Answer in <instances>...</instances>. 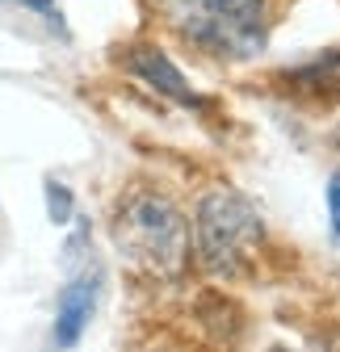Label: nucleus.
Instances as JSON below:
<instances>
[{
  "mask_svg": "<svg viewBox=\"0 0 340 352\" xmlns=\"http://www.w3.org/2000/svg\"><path fill=\"white\" fill-rule=\"evenodd\" d=\"M114 243L151 277H181L189 260V223L160 193H126L114 210Z\"/></svg>",
  "mask_w": 340,
  "mask_h": 352,
  "instance_id": "nucleus-1",
  "label": "nucleus"
},
{
  "mask_svg": "<svg viewBox=\"0 0 340 352\" xmlns=\"http://www.w3.org/2000/svg\"><path fill=\"white\" fill-rule=\"evenodd\" d=\"M164 9L198 51L219 59H257L269 42L265 0H164Z\"/></svg>",
  "mask_w": 340,
  "mask_h": 352,
  "instance_id": "nucleus-2",
  "label": "nucleus"
},
{
  "mask_svg": "<svg viewBox=\"0 0 340 352\" xmlns=\"http://www.w3.org/2000/svg\"><path fill=\"white\" fill-rule=\"evenodd\" d=\"M261 239V218L252 210V201L235 189H215L206 193L193 210V248L206 273L231 277L240 273L252 248Z\"/></svg>",
  "mask_w": 340,
  "mask_h": 352,
  "instance_id": "nucleus-3",
  "label": "nucleus"
},
{
  "mask_svg": "<svg viewBox=\"0 0 340 352\" xmlns=\"http://www.w3.org/2000/svg\"><path fill=\"white\" fill-rule=\"evenodd\" d=\"M97 298H101V273H76L63 289H59V306H55V327H51V348L67 352L80 344L89 319L97 315Z\"/></svg>",
  "mask_w": 340,
  "mask_h": 352,
  "instance_id": "nucleus-4",
  "label": "nucleus"
},
{
  "mask_svg": "<svg viewBox=\"0 0 340 352\" xmlns=\"http://www.w3.org/2000/svg\"><path fill=\"white\" fill-rule=\"evenodd\" d=\"M122 63H126L131 76H139L143 84H151L160 97H173L181 105H202V97L189 88V80L181 76V67L168 59L160 47H151V42H135V47H126Z\"/></svg>",
  "mask_w": 340,
  "mask_h": 352,
  "instance_id": "nucleus-5",
  "label": "nucleus"
},
{
  "mask_svg": "<svg viewBox=\"0 0 340 352\" xmlns=\"http://www.w3.org/2000/svg\"><path fill=\"white\" fill-rule=\"evenodd\" d=\"M286 80H290V88H299L311 101H340V51H328L315 63L294 67Z\"/></svg>",
  "mask_w": 340,
  "mask_h": 352,
  "instance_id": "nucleus-6",
  "label": "nucleus"
},
{
  "mask_svg": "<svg viewBox=\"0 0 340 352\" xmlns=\"http://www.w3.org/2000/svg\"><path fill=\"white\" fill-rule=\"evenodd\" d=\"M42 189H47V218L55 227H63V223H72L76 218V197H72V189L63 185V181H55V176H47L42 181Z\"/></svg>",
  "mask_w": 340,
  "mask_h": 352,
  "instance_id": "nucleus-7",
  "label": "nucleus"
},
{
  "mask_svg": "<svg viewBox=\"0 0 340 352\" xmlns=\"http://www.w3.org/2000/svg\"><path fill=\"white\" fill-rule=\"evenodd\" d=\"M328 214H332V235L340 243V168L332 172V181H328Z\"/></svg>",
  "mask_w": 340,
  "mask_h": 352,
  "instance_id": "nucleus-8",
  "label": "nucleus"
},
{
  "mask_svg": "<svg viewBox=\"0 0 340 352\" xmlns=\"http://www.w3.org/2000/svg\"><path fill=\"white\" fill-rule=\"evenodd\" d=\"M25 9H34V13H42V17H55V0H21Z\"/></svg>",
  "mask_w": 340,
  "mask_h": 352,
  "instance_id": "nucleus-9",
  "label": "nucleus"
},
{
  "mask_svg": "<svg viewBox=\"0 0 340 352\" xmlns=\"http://www.w3.org/2000/svg\"><path fill=\"white\" fill-rule=\"evenodd\" d=\"M269 352H290V348H281V344H277V348H269Z\"/></svg>",
  "mask_w": 340,
  "mask_h": 352,
  "instance_id": "nucleus-10",
  "label": "nucleus"
}]
</instances>
